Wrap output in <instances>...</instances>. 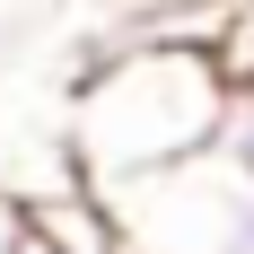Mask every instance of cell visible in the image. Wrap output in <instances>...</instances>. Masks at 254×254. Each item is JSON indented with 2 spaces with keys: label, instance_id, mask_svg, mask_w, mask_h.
Listing matches in <instances>:
<instances>
[{
  "label": "cell",
  "instance_id": "5b68a950",
  "mask_svg": "<svg viewBox=\"0 0 254 254\" xmlns=\"http://www.w3.org/2000/svg\"><path fill=\"white\" fill-rule=\"evenodd\" d=\"M18 246H26V193L0 184V254H18Z\"/></svg>",
  "mask_w": 254,
  "mask_h": 254
},
{
  "label": "cell",
  "instance_id": "6da1fadb",
  "mask_svg": "<svg viewBox=\"0 0 254 254\" xmlns=\"http://www.w3.org/2000/svg\"><path fill=\"white\" fill-rule=\"evenodd\" d=\"M228 114V44L210 35H114V44L70 79L62 149L70 176L123 184L149 167L210 149Z\"/></svg>",
  "mask_w": 254,
  "mask_h": 254
},
{
  "label": "cell",
  "instance_id": "7a4b0ae2",
  "mask_svg": "<svg viewBox=\"0 0 254 254\" xmlns=\"http://www.w3.org/2000/svg\"><path fill=\"white\" fill-rule=\"evenodd\" d=\"M105 202L123 219V254H254V176L219 140L105 184Z\"/></svg>",
  "mask_w": 254,
  "mask_h": 254
},
{
  "label": "cell",
  "instance_id": "277c9868",
  "mask_svg": "<svg viewBox=\"0 0 254 254\" xmlns=\"http://www.w3.org/2000/svg\"><path fill=\"white\" fill-rule=\"evenodd\" d=\"M219 149H228L237 167L254 176V70H237V62H228V114H219Z\"/></svg>",
  "mask_w": 254,
  "mask_h": 254
},
{
  "label": "cell",
  "instance_id": "3957f363",
  "mask_svg": "<svg viewBox=\"0 0 254 254\" xmlns=\"http://www.w3.org/2000/svg\"><path fill=\"white\" fill-rule=\"evenodd\" d=\"M26 237L53 254H123V219L105 202V184H88V176L53 184V193H26Z\"/></svg>",
  "mask_w": 254,
  "mask_h": 254
},
{
  "label": "cell",
  "instance_id": "8992f818",
  "mask_svg": "<svg viewBox=\"0 0 254 254\" xmlns=\"http://www.w3.org/2000/svg\"><path fill=\"white\" fill-rule=\"evenodd\" d=\"M18 254H53V246H35V237H26V246H18Z\"/></svg>",
  "mask_w": 254,
  "mask_h": 254
}]
</instances>
